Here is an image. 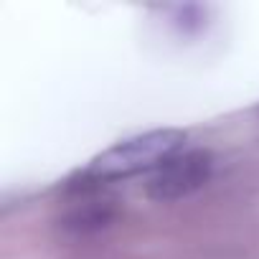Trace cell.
I'll return each instance as SVG.
<instances>
[{
	"label": "cell",
	"instance_id": "obj_1",
	"mask_svg": "<svg viewBox=\"0 0 259 259\" xmlns=\"http://www.w3.org/2000/svg\"><path fill=\"white\" fill-rule=\"evenodd\" d=\"M186 140L188 135L176 127H163V130H150V133L133 135L102 150L99 155H94L89 165L79 173V181L89 186H102L109 181L138 176V173L160 170L168 160L183 153Z\"/></svg>",
	"mask_w": 259,
	"mask_h": 259
},
{
	"label": "cell",
	"instance_id": "obj_2",
	"mask_svg": "<svg viewBox=\"0 0 259 259\" xmlns=\"http://www.w3.org/2000/svg\"><path fill=\"white\" fill-rule=\"evenodd\" d=\"M213 170V155L208 150H186L168 160L148 181V196L158 203L181 201L203 188Z\"/></svg>",
	"mask_w": 259,
	"mask_h": 259
}]
</instances>
